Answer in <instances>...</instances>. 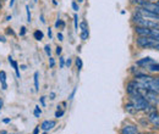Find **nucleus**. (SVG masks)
<instances>
[{
	"instance_id": "423d86ee",
	"label": "nucleus",
	"mask_w": 159,
	"mask_h": 134,
	"mask_svg": "<svg viewBox=\"0 0 159 134\" xmlns=\"http://www.w3.org/2000/svg\"><path fill=\"white\" fill-rule=\"evenodd\" d=\"M139 131H137V127L136 126H125L122 129H121V134H137Z\"/></svg>"
},
{
	"instance_id": "58836bf2",
	"label": "nucleus",
	"mask_w": 159,
	"mask_h": 134,
	"mask_svg": "<svg viewBox=\"0 0 159 134\" xmlns=\"http://www.w3.org/2000/svg\"><path fill=\"white\" fill-rule=\"evenodd\" d=\"M0 134H7V133H6L5 131H1V132H0Z\"/></svg>"
},
{
	"instance_id": "cd10ccee",
	"label": "nucleus",
	"mask_w": 159,
	"mask_h": 134,
	"mask_svg": "<svg viewBox=\"0 0 159 134\" xmlns=\"http://www.w3.org/2000/svg\"><path fill=\"white\" fill-rule=\"evenodd\" d=\"M71 63H72L71 58H67V60H66V66H67V67H70V66H71Z\"/></svg>"
},
{
	"instance_id": "e433bc0d",
	"label": "nucleus",
	"mask_w": 159,
	"mask_h": 134,
	"mask_svg": "<svg viewBox=\"0 0 159 134\" xmlns=\"http://www.w3.org/2000/svg\"><path fill=\"white\" fill-rule=\"evenodd\" d=\"M1 107H2V100L0 99V110H1Z\"/></svg>"
},
{
	"instance_id": "2f4dec72",
	"label": "nucleus",
	"mask_w": 159,
	"mask_h": 134,
	"mask_svg": "<svg viewBox=\"0 0 159 134\" xmlns=\"http://www.w3.org/2000/svg\"><path fill=\"white\" fill-rule=\"evenodd\" d=\"M39 133V127H36L34 131H33V134H38Z\"/></svg>"
},
{
	"instance_id": "f8f14e48",
	"label": "nucleus",
	"mask_w": 159,
	"mask_h": 134,
	"mask_svg": "<svg viewBox=\"0 0 159 134\" xmlns=\"http://www.w3.org/2000/svg\"><path fill=\"white\" fill-rule=\"evenodd\" d=\"M149 71H152V72H159V63H151L148 67H147Z\"/></svg>"
},
{
	"instance_id": "72a5a7b5",
	"label": "nucleus",
	"mask_w": 159,
	"mask_h": 134,
	"mask_svg": "<svg viewBox=\"0 0 159 134\" xmlns=\"http://www.w3.org/2000/svg\"><path fill=\"white\" fill-rule=\"evenodd\" d=\"M50 99H52V100L55 99V93H50Z\"/></svg>"
},
{
	"instance_id": "1a4fd4ad",
	"label": "nucleus",
	"mask_w": 159,
	"mask_h": 134,
	"mask_svg": "<svg viewBox=\"0 0 159 134\" xmlns=\"http://www.w3.org/2000/svg\"><path fill=\"white\" fill-rule=\"evenodd\" d=\"M0 83H1V89L6 90L7 85H6V72L5 71H0Z\"/></svg>"
},
{
	"instance_id": "20e7f679",
	"label": "nucleus",
	"mask_w": 159,
	"mask_h": 134,
	"mask_svg": "<svg viewBox=\"0 0 159 134\" xmlns=\"http://www.w3.org/2000/svg\"><path fill=\"white\" fill-rule=\"evenodd\" d=\"M55 126H57V122H55V121H53V119H47V121L42 122L40 128H42L44 132H48V131H52Z\"/></svg>"
},
{
	"instance_id": "4c0bfd02",
	"label": "nucleus",
	"mask_w": 159,
	"mask_h": 134,
	"mask_svg": "<svg viewBox=\"0 0 159 134\" xmlns=\"http://www.w3.org/2000/svg\"><path fill=\"white\" fill-rule=\"evenodd\" d=\"M12 19V17H11V16H7V17H6V21H10V19Z\"/></svg>"
},
{
	"instance_id": "ea45409f",
	"label": "nucleus",
	"mask_w": 159,
	"mask_h": 134,
	"mask_svg": "<svg viewBox=\"0 0 159 134\" xmlns=\"http://www.w3.org/2000/svg\"><path fill=\"white\" fill-rule=\"evenodd\" d=\"M1 7H2V2L0 1V10H1Z\"/></svg>"
},
{
	"instance_id": "5701e85b",
	"label": "nucleus",
	"mask_w": 159,
	"mask_h": 134,
	"mask_svg": "<svg viewBox=\"0 0 159 134\" xmlns=\"http://www.w3.org/2000/svg\"><path fill=\"white\" fill-rule=\"evenodd\" d=\"M6 33L10 36H15V32L12 31V28H6Z\"/></svg>"
},
{
	"instance_id": "a211bd4d",
	"label": "nucleus",
	"mask_w": 159,
	"mask_h": 134,
	"mask_svg": "<svg viewBox=\"0 0 159 134\" xmlns=\"http://www.w3.org/2000/svg\"><path fill=\"white\" fill-rule=\"evenodd\" d=\"M44 51H45V54H47L48 56L52 55V50H50V46H49V45H45V46H44Z\"/></svg>"
},
{
	"instance_id": "ddd939ff",
	"label": "nucleus",
	"mask_w": 159,
	"mask_h": 134,
	"mask_svg": "<svg viewBox=\"0 0 159 134\" xmlns=\"http://www.w3.org/2000/svg\"><path fill=\"white\" fill-rule=\"evenodd\" d=\"M33 37H34L36 40L40 41V40L43 39V37H44V34H43V32H42V31H36V32L33 33Z\"/></svg>"
},
{
	"instance_id": "f03ea898",
	"label": "nucleus",
	"mask_w": 159,
	"mask_h": 134,
	"mask_svg": "<svg viewBox=\"0 0 159 134\" xmlns=\"http://www.w3.org/2000/svg\"><path fill=\"white\" fill-rule=\"evenodd\" d=\"M80 28H81V34L80 37L82 40H87L89 37V29H88V26H87V22H81L80 23Z\"/></svg>"
},
{
	"instance_id": "79ce46f5",
	"label": "nucleus",
	"mask_w": 159,
	"mask_h": 134,
	"mask_svg": "<svg viewBox=\"0 0 159 134\" xmlns=\"http://www.w3.org/2000/svg\"><path fill=\"white\" fill-rule=\"evenodd\" d=\"M157 4H158V5H159V0H158V1H157Z\"/></svg>"
},
{
	"instance_id": "f257e3e1",
	"label": "nucleus",
	"mask_w": 159,
	"mask_h": 134,
	"mask_svg": "<svg viewBox=\"0 0 159 134\" xmlns=\"http://www.w3.org/2000/svg\"><path fill=\"white\" fill-rule=\"evenodd\" d=\"M142 9H144L146 11L148 12H152V14H156V15H159V5L157 2H152V1H146L142 6H139Z\"/></svg>"
},
{
	"instance_id": "aec40b11",
	"label": "nucleus",
	"mask_w": 159,
	"mask_h": 134,
	"mask_svg": "<svg viewBox=\"0 0 159 134\" xmlns=\"http://www.w3.org/2000/svg\"><path fill=\"white\" fill-rule=\"evenodd\" d=\"M71 6H72V9L75 10V11H79L80 10V7H79V4L76 2V1H74L72 4H71Z\"/></svg>"
},
{
	"instance_id": "a878e982",
	"label": "nucleus",
	"mask_w": 159,
	"mask_h": 134,
	"mask_svg": "<svg viewBox=\"0 0 159 134\" xmlns=\"http://www.w3.org/2000/svg\"><path fill=\"white\" fill-rule=\"evenodd\" d=\"M25 34H26V27H21L20 36H25Z\"/></svg>"
},
{
	"instance_id": "9b49d317",
	"label": "nucleus",
	"mask_w": 159,
	"mask_h": 134,
	"mask_svg": "<svg viewBox=\"0 0 159 134\" xmlns=\"http://www.w3.org/2000/svg\"><path fill=\"white\" fill-rule=\"evenodd\" d=\"M33 78H34V89H36V92H38L39 90V73L34 72Z\"/></svg>"
},
{
	"instance_id": "4468645a",
	"label": "nucleus",
	"mask_w": 159,
	"mask_h": 134,
	"mask_svg": "<svg viewBox=\"0 0 159 134\" xmlns=\"http://www.w3.org/2000/svg\"><path fill=\"white\" fill-rule=\"evenodd\" d=\"M82 65H83V63H82V58H76V67H77V71H79V72L82 70Z\"/></svg>"
},
{
	"instance_id": "dca6fc26",
	"label": "nucleus",
	"mask_w": 159,
	"mask_h": 134,
	"mask_svg": "<svg viewBox=\"0 0 159 134\" xmlns=\"http://www.w3.org/2000/svg\"><path fill=\"white\" fill-rule=\"evenodd\" d=\"M33 115H34V117H39L42 115V110L39 109V106H36V109L33 111Z\"/></svg>"
},
{
	"instance_id": "6ab92c4d",
	"label": "nucleus",
	"mask_w": 159,
	"mask_h": 134,
	"mask_svg": "<svg viewBox=\"0 0 159 134\" xmlns=\"http://www.w3.org/2000/svg\"><path fill=\"white\" fill-rule=\"evenodd\" d=\"M74 23H75V29L79 31V29H77V28H79V17H77V15L74 16Z\"/></svg>"
},
{
	"instance_id": "4be33fe9",
	"label": "nucleus",
	"mask_w": 159,
	"mask_h": 134,
	"mask_svg": "<svg viewBox=\"0 0 159 134\" xmlns=\"http://www.w3.org/2000/svg\"><path fill=\"white\" fill-rule=\"evenodd\" d=\"M64 112H65L64 110H61V111L58 110V111H57V114H55V117H57V118H59V117H61V116L64 115Z\"/></svg>"
},
{
	"instance_id": "2eb2a0df",
	"label": "nucleus",
	"mask_w": 159,
	"mask_h": 134,
	"mask_svg": "<svg viewBox=\"0 0 159 134\" xmlns=\"http://www.w3.org/2000/svg\"><path fill=\"white\" fill-rule=\"evenodd\" d=\"M55 27H57V28H61V29H62V28L65 27V22H64L62 19H58V21L55 22Z\"/></svg>"
},
{
	"instance_id": "a19ab883",
	"label": "nucleus",
	"mask_w": 159,
	"mask_h": 134,
	"mask_svg": "<svg viewBox=\"0 0 159 134\" xmlns=\"http://www.w3.org/2000/svg\"><path fill=\"white\" fill-rule=\"evenodd\" d=\"M77 1H79V2H82V1H83V0H77Z\"/></svg>"
},
{
	"instance_id": "7ed1b4c3",
	"label": "nucleus",
	"mask_w": 159,
	"mask_h": 134,
	"mask_svg": "<svg viewBox=\"0 0 159 134\" xmlns=\"http://www.w3.org/2000/svg\"><path fill=\"white\" fill-rule=\"evenodd\" d=\"M148 121L156 127V128H159V114L157 112V110L152 111L148 114Z\"/></svg>"
},
{
	"instance_id": "c85d7f7f",
	"label": "nucleus",
	"mask_w": 159,
	"mask_h": 134,
	"mask_svg": "<svg viewBox=\"0 0 159 134\" xmlns=\"http://www.w3.org/2000/svg\"><path fill=\"white\" fill-rule=\"evenodd\" d=\"M40 104H42L43 106L45 105V96H42V97H40Z\"/></svg>"
},
{
	"instance_id": "6e6552de",
	"label": "nucleus",
	"mask_w": 159,
	"mask_h": 134,
	"mask_svg": "<svg viewBox=\"0 0 159 134\" xmlns=\"http://www.w3.org/2000/svg\"><path fill=\"white\" fill-rule=\"evenodd\" d=\"M7 60H9L10 65L12 66V68H14V71H15V73H16L17 78H20V70H19V63H17V62H16L14 58H11V56H9V58H7Z\"/></svg>"
},
{
	"instance_id": "b1692460",
	"label": "nucleus",
	"mask_w": 159,
	"mask_h": 134,
	"mask_svg": "<svg viewBox=\"0 0 159 134\" xmlns=\"http://www.w3.org/2000/svg\"><path fill=\"white\" fill-rule=\"evenodd\" d=\"M76 90H77V88H74L72 93H71V94H70V96H69V99H70V100H72V99H74V96H75V94H76Z\"/></svg>"
},
{
	"instance_id": "412c9836",
	"label": "nucleus",
	"mask_w": 159,
	"mask_h": 134,
	"mask_svg": "<svg viewBox=\"0 0 159 134\" xmlns=\"http://www.w3.org/2000/svg\"><path fill=\"white\" fill-rule=\"evenodd\" d=\"M49 66H50L52 68L55 66V61H54V58H49Z\"/></svg>"
},
{
	"instance_id": "0eeeda50",
	"label": "nucleus",
	"mask_w": 159,
	"mask_h": 134,
	"mask_svg": "<svg viewBox=\"0 0 159 134\" xmlns=\"http://www.w3.org/2000/svg\"><path fill=\"white\" fill-rule=\"evenodd\" d=\"M139 66H142V67H148L151 63H154V60L151 58H142V60H139V61H137L136 62Z\"/></svg>"
},
{
	"instance_id": "7c9ffc66",
	"label": "nucleus",
	"mask_w": 159,
	"mask_h": 134,
	"mask_svg": "<svg viewBox=\"0 0 159 134\" xmlns=\"http://www.w3.org/2000/svg\"><path fill=\"white\" fill-rule=\"evenodd\" d=\"M58 39H59V40H64V36H62V33H59V32H58Z\"/></svg>"
},
{
	"instance_id": "bb28decb",
	"label": "nucleus",
	"mask_w": 159,
	"mask_h": 134,
	"mask_svg": "<svg viewBox=\"0 0 159 134\" xmlns=\"http://www.w3.org/2000/svg\"><path fill=\"white\" fill-rule=\"evenodd\" d=\"M61 51H62V48H61V46H57V54H58V55H61Z\"/></svg>"
},
{
	"instance_id": "473e14b6",
	"label": "nucleus",
	"mask_w": 159,
	"mask_h": 134,
	"mask_svg": "<svg viewBox=\"0 0 159 134\" xmlns=\"http://www.w3.org/2000/svg\"><path fill=\"white\" fill-rule=\"evenodd\" d=\"M2 122H4V123H10V118H4Z\"/></svg>"
},
{
	"instance_id": "393cba45",
	"label": "nucleus",
	"mask_w": 159,
	"mask_h": 134,
	"mask_svg": "<svg viewBox=\"0 0 159 134\" xmlns=\"http://www.w3.org/2000/svg\"><path fill=\"white\" fill-rule=\"evenodd\" d=\"M59 60H60V67L62 68V67L65 66V58H61V56H60Z\"/></svg>"
},
{
	"instance_id": "39448f33",
	"label": "nucleus",
	"mask_w": 159,
	"mask_h": 134,
	"mask_svg": "<svg viewBox=\"0 0 159 134\" xmlns=\"http://www.w3.org/2000/svg\"><path fill=\"white\" fill-rule=\"evenodd\" d=\"M136 33L139 34V37H148L151 36V28H146V27H141V26H136L135 27Z\"/></svg>"
},
{
	"instance_id": "f704fd0d",
	"label": "nucleus",
	"mask_w": 159,
	"mask_h": 134,
	"mask_svg": "<svg viewBox=\"0 0 159 134\" xmlns=\"http://www.w3.org/2000/svg\"><path fill=\"white\" fill-rule=\"evenodd\" d=\"M14 4H15V0H10V7H12Z\"/></svg>"
},
{
	"instance_id": "f3484780",
	"label": "nucleus",
	"mask_w": 159,
	"mask_h": 134,
	"mask_svg": "<svg viewBox=\"0 0 159 134\" xmlns=\"http://www.w3.org/2000/svg\"><path fill=\"white\" fill-rule=\"evenodd\" d=\"M26 12H27V22H31L32 21V16H31V11H30V6L28 5L26 6Z\"/></svg>"
},
{
	"instance_id": "9d476101",
	"label": "nucleus",
	"mask_w": 159,
	"mask_h": 134,
	"mask_svg": "<svg viewBox=\"0 0 159 134\" xmlns=\"http://www.w3.org/2000/svg\"><path fill=\"white\" fill-rule=\"evenodd\" d=\"M125 110L129 112V114H132V115H135V114H137L139 111L135 109V106L130 102V104H126V106H125Z\"/></svg>"
},
{
	"instance_id": "c756f323",
	"label": "nucleus",
	"mask_w": 159,
	"mask_h": 134,
	"mask_svg": "<svg viewBox=\"0 0 159 134\" xmlns=\"http://www.w3.org/2000/svg\"><path fill=\"white\" fill-rule=\"evenodd\" d=\"M48 37H49V39H52V37H53V33H52V29L50 28L48 29Z\"/></svg>"
},
{
	"instance_id": "37998d69",
	"label": "nucleus",
	"mask_w": 159,
	"mask_h": 134,
	"mask_svg": "<svg viewBox=\"0 0 159 134\" xmlns=\"http://www.w3.org/2000/svg\"><path fill=\"white\" fill-rule=\"evenodd\" d=\"M158 79H159V77H158Z\"/></svg>"
},
{
	"instance_id": "c9c22d12",
	"label": "nucleus",
	"mask_w": 159,
	"mask_h": 134,
	"mask_svg": "<svg viewBox=\"0 0 159 134\" xmlns=\"http://www.w3.org/2000/svg\"><path fill=\"white\" fill-rule=\"evenodd\" d=\"M0 41H2V43H5V41H6V39L4 38V37H2V36H1V37H0Z\"/></svg>"
}]
</instances>
